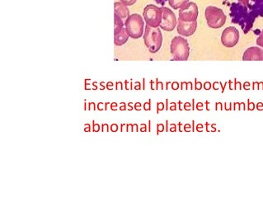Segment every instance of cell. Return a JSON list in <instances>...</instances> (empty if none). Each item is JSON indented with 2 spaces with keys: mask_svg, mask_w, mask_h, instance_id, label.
I'll return each mask as SVG.
<instances>
[{
  "mask_svg": "<svg viewBox=\"0 0 263 197\" xmlns=\"http://www.w3.org/2000/svg\"><path fill=\"white\" fill-rule=\"evenodd\" d=\"M138 131V125H133V131Z\"/></svg>",
  "mask_w": 263,
  "mask_h": 197,
  "instance_id": "cell-43",
  "label": "cell"
},
{
  "mask_svg": "<svg viewBox=\"0 0 263 197\" xmlns=\"http://www.w3.org/2000/svg\"><path fill=\"white\" fill-rule=\"evenodd\" d=\"M198 17V7L196 3L189 2L187 5L179 9V18L184 22H193L196 21Z\"/></svg>",
  "mask_w": 263,
  "mask_h": 197,
  "instance_id": "cell-9",
  "label": "cell"
},
{
  "mask_svg": "<svg viewBox=\"0 0 263 197\" xmlns=\"http://www.w3.org/2000/svg\"><path fill=\"white\" fill-rule=\"evenodd\" d=\"M163 16L161 24L159 27L166 32H172L177 27V20L174 13L166 7H162Z\"/></svg>",
  "mask_w": 263,
  "mask_h": 197,
  "instance_id": "cell-7",
  "label": "cell"
},
{
  "mask_svg": "<svg viewBox=\"0 0 263 197\" xmlns=\"http://www.w3.org/2000/svg\"><path fill=\"white\" fill-rule=\"evenodd\" d=\"M143 16H144L146 24L153 28H157L161 24L162 16H163L162 8L157 7L153 4H149L144 9Z\"/></svg>",
  "mask_w": 263,
  "mask_h": 197,
  "instance_id": "cell-6",
  "label": "cell"
},
{
  "mask_svg": "<svg viewBox=\"0 0 263 197\" xmlns=\"http://www.w3.org/2000/svg\"><path fill=\"white\" fill-rule=\"evenodd\" d=\"M176 130H177V129H176V125H174V124L171 125V128H170V131H171V132H176Z\"/></svg>",
  "mask_w": 263,
  "mask_h": 197,
  "instance_id": "cell-33",
  "label": "cell"
},
{
  "mask_svg": "<svg viewBox=\"0 0 263 197\" xmlns=\"http://www.w3.org/2000/svg\"><path fill=\"white\" fill-rule=\"evenodd\" d=\"M84 131H85V132H90V131H91V127H90V125H86V127L84 128Z\"/></svg>",
  "mask_w": 263,
  "mask_h": 197,
  "instance_id": "cell-32",
  "label": "cell"
},
{
  "mask_svg": "<svg viewBox=\"0 0 263 197\" xmlns=\"http://www.w3.org/2000/svg\"><path fill=\"white\" fill-rule=\"evenodd\" d=\"M188 3H189V0H169L170 7H172L175 10L181 9Z\"/></svg>",
  "mask_w": 263,
  "mask_h": 197,
  "instance_id": "cell-15",
  "label": "cell"
},
{
  "mask_svg": "<svg viewBox=\"0 0 263 197\" xmlns=\"http://www.w3.org/2000/svg\"><path fill=\"white\" fill-rule=\"evenodd\" d=\"M191 104L189 103H187L184 104V109H185L186 111H189V110H191Z\"/></svg>",
  "mask_w": 263,
  "mask_h": 197,
  "instance_id": "cell-27",
  "label": "cell"
},
{
  "mask_svg": "<svg viewBox=\"0 0 263 197\" xmlns=\"http://www.w3.org/2000/svg\"><path fill=\"white\" fill-rule=\"evenodd\" d=\"M248 9L256 16L263 17V0H249Z\"/></svg>",
  "mask_w": 263,
  "mask_h": 197,
  "instance_id": "cell-14",
  "label": "cell"
},
{
  "mask_svg": "<svg viewBox=\"0 0 263 197\" xmlns=\"http://www.w3.org/2000/svg\"><path fill=\"white\" fill-rule=\"evenodd\" d=\"M205 88H206V90H209V89H210V84H209V83H207V84H206V87H205Z\"/></svg>",
  "mask_w": 263,
  "mask_h": 197,
  "instance_id": "cell-44",
  "label": "cell"
},
{
  "mask_svg": "<svg viewBox=\"0 0 263 197\" xmlns=\"http://www.w3.org/2000/svg\"><path fill=\"white\" fill-rule=\"evenodd\" d=\"M243 60L244 61H263V49L257 47V46H252V47L247 48L243 55Z\"/></svg>",
  "mask_w": 263,
  "mask_h": 197,
  "instance_id": "cell-11",
  "label": "cell"
},
{
  "mask_svg": "<svg viewBox=\"0 0 263 197\" xmlns=\"http://www.w3.org/2000/svg\"><path fill=\"white\" fill-rule=\"evenodd\" d=\"M92 109H93L94 111L96 110V107H95V104H94V103H89V111H91Z\"/></svg>",
  "mask_w": 263,
  "mask_h": 197,
  "instance_id": "cell-29",
  "label": "cell"
},
{
  "mask_svg": "<svg viewBox=\"0 0 263 197\" xmlns=\"http://www.w3.org/2000/svg\"><path fill=\"white\" fill-rule=\"evenodd\" d=\"M144 109L145 111H151V101L150 100L149 103H145L144 105Z\"/></svg>",
  "mask_w": 263,
  "mask_h": 197,
  "instance_id": "cell-21",
  "label": "cell"
},
{
  "mask_svg": "<svg viewBox=\"0 0 263 197\" xmlns=\"http://www.w3.org/2000/svg\"><path fill=\"white\" fill-rule=\"evenodd\" d=\"M172 89L175 90H177V89H178V84H177V83L172 84Z\"/></svg>",
  "mask_w": 263,
  "mask_h": 197,
  "instance_id": "cell-39",
  "label": "cell"
},
{
  "mask_svg": "<svg viewBox=\"0 0 263 197\" xmlns=\"http://www.w3.org/2000/svg\"><path fill=\"white\" fill-rule=\"evenodd\" d=\"M184 130L186 132H190L191 131V125L189 124H187L184 125Z\"/></svg>",
  "mask_w": 263,
  "mask_h": 197,
  "instance_id": "cell-25",
  "label": "cell"
},
{
  "mask_svg": "<svg viewBox=\"0 0 263 197\" xmlns=\"http://www.w3.org/2000/svg\"><path fill=\"white\" fill-rule=\"evenodd\" d=\"M197 28V22H184L180 19L177 20V30L178 34L183 36H191Z\"/></svg>",
  "mask_w": 263,
  "mask_h": 197,
  "instance_id": "cell-10",
  "label": "cell"
},
{
  "mask_svg": "<svg viewBox=\"0 0 263 197\" xmlns=\"http://www.w3.org/2000/svg\"><path fill=\"white\" fill-rule=\"evenodd\" d=\"M207 105H208V104H209V103H208V102H207ZM207 111H208V110H209V108H208V106H207Z\"/></svg>",
  "mask_w": 263,
  "mask_h": 197,
  "instance_id": "cell-47",
  "label": "cell"
},
{
  "mask_svg": "<svg viewBox=\"0 0 263 197\" xmlns=\"http://www.w3.org/2000/svg\"><path fill=\"white\" fill-rule=\"evenodd\" d=\"M93 123H94V128H93V130L94 132H98L100 130V125L98 124H95L94 121H93Z\"/></svg>",
  "mask_w": 263,
  "mask_h": 197,
  "instance_id": "cell-22",
  "label": "cell"
},
{
  "mask_svg": "<svg viewBox=\"0 0 263 197\" xmlns=\"http://www.w3.org/2000/svg\"><path fill=\"white\" fill-rule=\"evenodd\" d=\"M102 131H103V132H108V124L102 125Z\"/></svg>",
  "mask_w": 263,
  "mask_h": 197,
  "instance_id": "cell-30",
  "label": "cell"
},
{
  "mask_svg": "<svg viewBox=\"0 0 263 197\" xmlns=\"http://www.w3.org/2000/svg\"><path fill=\"white\" fill-rule=\"evenodd\" d=\"M164 109V104L163 103H158L157 104V113L159 114V111H163Z\"/></svg>",
  "mask_w": 263,
  "mask_h": 197,
  "instance_id": "cell-19",
  "label": "cell"
},
{
  "mask_svg": "<svg viewBox=\"0 0 263 197\" xmlns=\"http://www.w3.org/2000/svg\"><path fill=\"white\" fill-rule=\"evenodd\" d=\"M129 34L126 31V27H115L114 30V43L115 46H123L129 39Z\"/></svg>",
  "mask_w": 263,
  "mask_h": 197,
  "instance_id": "cell-12",
  "label": "cell"
},
{
  "mask_svg": "<svg viewBox=\"0 0 263 197\" xmlns=\"http://www.w3.org/2000/svg\"><path fill=\"white\" fill-rule=\"evenodd\" d=\"M132 103H130L129 104H128V106H129V110L130 111H132V109H133V107H132Z\"/></svg>",
  "mask_w": 263,
  "mask_h": 197,
  "instance_id": "cell-45",
  "label": "cell"
},
{
  "mask_svg": "<svg viewBox=\"0 0 263 197\" xmlns=\"http://www.w3.org/2000/svg\"><path fill=\"white\" fill-rule=\"evenodd\" d=\"M170 51L173 60L187 61L190 54V47L188 40L183 36H175L171 42Z\"/></svg>",
  "mask_w": 263,
  "mask_h": 197,
  "instance_id": "cell-3",
  "label": "cell"
},
{
  "mask_svg": "<svg viewBox=\"0 0 263 197\" xmlns=\"http://www.w3.org/2000/svg\"><path fill=\"white\" fill-rule=\"evenodd\" d=\"M121 3H124L126 6H132L136 3L137 0H120Z\"/></svg>",
  "mask_w": 263,
  "mask_h": 197,
  "instance_id": "cell-18",
  "label": "cell"
},
{
  "mask_svg": "<svg viewBox=\"0 0 263 197\" xmlns=\"http://www.w3.org/2000/svg\"><path fill=\"white\" fill-rule=\"evenodd\" d=\"M239 32L236 27H228L222 33L221 42L227 48H232L239 42Z\"/></svg>",
  "mask_w": 263,
  "mask_h": 197,
  "instance_id": "cell-8",
  "label": "cell"
},
{
  "mask_svg": "<svg viewBox=\"0 0 263 197\" xmlns=\"http://www.w3.org/2000/svg\"><path fill=\"white\" fill-rule=\"evenodd\" d=\"M97 108H98V110H99V111H102V110H103V103H98V105H97Z\"/></svg>",
  "mask_w": 263,
  "mask_h": 197,
  "instance_id": "cell-36",
  "label": "cell"
},
{
  "mask_svg": "<svg viewBox=\"0 0 263 197\" xmlns=\"http://www.w3.org/2000/svg\"><path fill=\"white\" fill-rule=\"evenodd\" d=\"M167 0H155V2L157 3H159L160 5L164 6L166 3Z\"/></svg>",
  "mask_w": 263,
  "mask_h": 197,
  "instance_id": "cell-31",
  "label": "cell"
},
{
  "mask_svg": "<svg viewBox=\"0 0 263 197\" xmlns=\"http://www.w3.org/2000/svg\"><path fill=\"white\" fill-rule=\"evenodd\" d=\"M196 109H197L198 111H202V109H203V103H197V105H196Z\"/></svg>",
  "mask_w": 263,
  "mask_h": 197,
  "instance_id": "cell-28",
  "label": "cell"
},
{
  "mask_svg": "<svg viewBox=\"0 0 263 197\" xmlns=\"http://www.w3.org/2000/svg\"><path fill=\"white\" fill-rule=\"evenodd\" d=\"M201 127H203V125H198L197 126H196V130H197V131H199V132H201V131H202V130H201Z\"/></svg>",
  "mask_w": 263,
  "mask_h": 197,
  "instance_id": "cell-41",
  "label": "cell"
},
{
  "mask_svg": "<svg viewBox=\"0 0 263 197\" xmlns=\"http://www.w3.org/2000/svg\"><path fill=\"white\" fill-rule=\"evenodd\" d=\"M114 12L115 16H117L120 18L122 19L126 22V19L128 18L130 16L129 8H127V6L125 5L121 2H116L114 4Z\"/></svg>",
  "mask_w": 263,
  "mask_h": 197,
  "instance_id": "cell-13",
  "label": "cell"
},
{
  "mask_svg": "<svg viewBox=\"0 0 263 197\" xmlns=\"http://www.w3.org/2000/svg\"><path fill=\"white\" fill-rule=\"evenodd\" d=\"M232 22L240 25L244 33H247L251 30L253 22L258 18L250 9L242 5L240 3H232L230 8Z\"/></svg>",
  "mask_w": 263,
  "mask_h": 197,
  "instance_id": "cell-1",
  "label": "cell"
},
{
  "mask_svg": "<svg viewBox=\"0 0 263 197\" xmlns=\"http://www.w3.org/2000/svg\"><path fill=\"white\" fill-rule=\"evenodd\" d=\"M113 83H108V89L109 90H113Z\"/></svg>",
  "mask_w": 263,
  "mask_h": 197,
  "instance_id": "cell-42",
  "label": "cell"
},
{
  "mask_svg": "<svg viewBox=\"0 0 263 197\" xmlns=\"http://www.w3.org/2000/svg\"><path fill=\"white\" fill-rule=\"evenodd\" d=\"M164 130V125L163 124H159L157 125V135H159V133L163 132Z\"/></svg>",
  "mask_w": 263,
  "mask_h": 197,
  "instance_id": "cell-20",
  "label": "cell"
},
{
  "mask_svg": "<svg viewBox=\"0 0 263 197\" xmlns=\"http://www.w3.org/2000/svg\"><path fill=\"white\" fill-rule=\"evenodd\" d=\"M125 27L131 37L133 39H139L144 34V28H145L144 19L140 14H132L128 17V18L126 19Z\"/></svg>",
  "mask_w": 263,
  "mask_h": 197,
  "instance_id": "cell-5",
  "label": "cell"
},
{
  "mask_svg": "<svg viewBox=\"0 0 263 197\" xmlns=\"http://www.w3.org/2000/svg\"><path fill=\"white\" fill-rule=\"evenodd\" d=\"M141 125H142V127L140 129V131L141 132H146V125L145 124Z\"/></svg>",
  "mask_w": 263,
  "mask_h": 197,
  "instance_id": "cell-37",
  "label": "cell"
},
{
  "mask_svg": "<svg viewBox=\"0 0 263 197\" xmlns=\"http://www.w3.org/2000/svg\"><path fill=\"white\" fill-rule=\"evenodd\" d=\"M127 131H133V125H127Z\"/></svg>",
  "mask_w": 263,
  "mask_h": 197,
  "instance_id": "cell-34",
  "label": "cell"
},
{
  "mask_svg": "<svg viewBox=\"0 0 263 197\" xmlns=\"http://www.w3.org/2000/svg\"><path fill=\"white\" fill-rule=\"evenodd\" d=\"M134 109H135L136 111H140V110H141V104H140V103H135V104H134Z\"/></svg>",
  "mask_w": 263,
  "mask_h": 197,
  "instance_id": "cell-26",
  "label": "cell"
},
{
  "mask_svg": "<svg viewBox=\"0 0 263 197\" xmlns=\"http://www.w3.org/2000/svg\"><path fill=\"white\" fill-rule=\"evenodd\" d=\"M111 109H112L113 111H116V110H117V103H112V104H111Z\"/></svg>",
  "mask_w": 263,
  "mask_h": 197,
  "instance_id": "cell-24",
  "label": "cell"
},
{
  "mask_svg": "<svg viewBox=\"0 0 263 197\" xmlns=\"http://www.w3.org/2000/svg\"><path fill=\"white\" fill-rule=\"evenodd\" d=\"M205 16L207 19L208 27L213 29H219L225 24L226 17L221 8H217L215 6H209L206 8Z\"/></svg>",
  "mask_w": 263,
  "mask_h": 197,
  "instance_id": "cell-4",
  "label": "cell"
},
{
  "mask_svg": "<svg viewBox=\"0 0 263 197\" xmlns=\"http://www.w3.org/2000/svg\"><path fill=\"white\" fill-rule=\"evenodd\" d=\"M114 22H115V27H121L125 26V22L122 19L120 18L119 17L114 15Z\"/></svg>",
  "mask_w": 263,
  "mask_h": 197,
  "instance_id": "cell-16",
  "label": "cell"
},
{
  "mask_svg": "<svg viewBox=\"0 0 263 197\" xmlns=\"http://www.w3.org/2000/svg\"><path fill=\"white\" fill-rule=\"evenodd\" d=\"M167 105H168V99H167ZM166 110H169V107L167 106Z\"/></svg>",
  "mask_w": 263,
  "mask_h": 197,
  "instance_id": "cell-46",
  "label": "cell"
},
{
  "mask_svg": "<svg viewBox=\"0 0 263 197\" xmlns=\"http://www.w3.org/2000/svg\"><path fill=\"white\" fill-rule=\"evenodd\" d=\"M257 45L263 47V29L261 32L260 35L258 36V39H257Z\"/></svg>",
  "mask_w": 263,
  "mask_h": 197,
  "instance_id": "cell-17",
  "label": "cell"
},
{
  "mask_svg": "<svg viewBox=\"0 0 263 197\" xmlns=\"http://www.w3.org/2000/svg\"><path fill=\"white\" fill-rule=\"evenodd\" d=\"M144 41L145 46L149 49V51L152 54H155L161 48L163 43V35L161 30L159 27L153 28L146 25L145 27V34H144Z\"/></svg>",
  "mask_w": 263,
  "mask_h": 197,
  "instance_id": "cell-2",
  "label": "cell"
},
{
  "mask_svg": "<svg viewBox=\"0 0 263 197\" xmlns=\"http://www.w3.org/2000/svg\"><path fill=\"white\" fill-rule=\"evenodd\" d=\"M254 109V104L253 103H249V107H248V110L252 111Z\"/></svg>",
  "mask_w": 263,
  "mask_h": 197,
  "instance_id": "cell-38",
  "label": "cell"
},
{
  "mask_svg": "<svg viewBox=\"0 0 263 197\" xmlns=\"http://www.w3.org/2000/svg\"><path fill=\"white\" fill-rule=\"evenodd\" d=\"M121 105L122 106H121V107H120V110H121V111H126V104H125V103H121Z\"/></svg>",
  "mask_w": 263,
  "mask_h": 197,
  "instance_id": "cell-35",
  "label": "cell"
},
{
  "mask_svg": "<svg viewBox=\"0 0 263 197\" xmlns=\"http://www.w3.org/2000/svg\"><path fill=\"white\" fill-rule=\"evenodd\" d=\"M201 89H202V84L197 83V84H196V90H200Z\"/></svg>",
  "mask_w": 263,
  "mask_h": 197,
  "instance_id": "cell-40",
  "label": "cell"
},
{
  "mask_svg": "<svg viewBox=\"0 0 263 197\" xmlns=\"http://www.w3.org/2000/svg\"><path fill=\"white\" fill-rule=\"evenodd\" d=\"M111 130L113 132H116L118 130V125L116 124H113L111 125Z\"/></svg>",
  "mask_w": 263,
  "mask_h": 197,
  "instance_id": "cell-23",
  "label": "cell"
},
{
  "mask_svg": "<svg viewBox=\"0 0 263 197\" xmlns=\"http://www.w3.org/2000/svg\"><path fill=\"white\" fill-rule=\"evenodd\" d=\"M192 102H193V105H194V99L192 100ZM192 110H195V106H193V107H192Z\"/></svg>",
  "mask_w": 263,
  "mask_h": 197,
  "instance_id": "cell-48",
  "label": "cell"
}]
</instances>
